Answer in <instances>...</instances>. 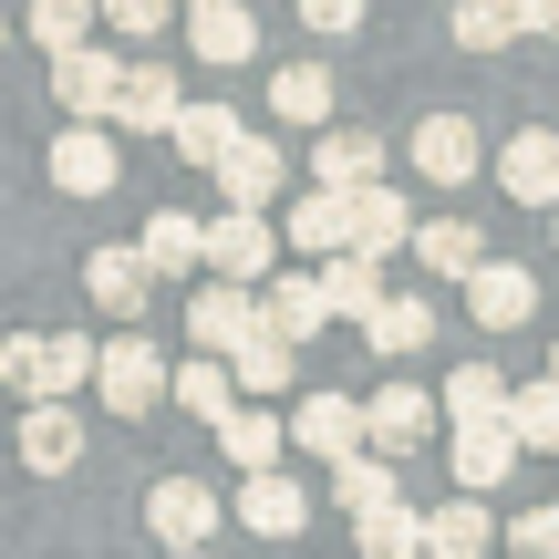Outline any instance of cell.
<instances>
[{
  "label": "cell",
  "instance_id": "6",
  "mask_svg": "<svg viewBox=\"0 0 559 559\" xmlns=\"http://www.w3.org/2000/svg\"><path fill=\"white\" fill-rule=\"evenodd\" d=\"M425 436H436V394H415V383H383L362 404V456H415Z\"/></svg>",
  "mask_w": 559,
  "mask_h": 559
},
{
  "label": "cell",
  "instance_id": "32",
  "mask_svg": "<svg viewBox=\"0 0 559 559\" xmlns=\"http://www.w3.org/2000/svg\"><path fill=\"white\" fill-rule=\"evenodd\" d=\"M487 539H498V508L487 498H445L436 519H425V549H477L487 559Z\"/></svg>",
  "mask_w": 559,
  "mask_h": 559
},
{
  "label": "cell",
  "instance_id": "1",
  "mask_svg": "<svg viewBox=\"0 0 559 559\" xmlns=\"http://www.w3.org/2000/svg\"><path fill=\"white\" fill-rule=\"evenodd\" d=\"M0 383L32 404H62L94 383V342L83 332H0Z\"/></svg>",
  "mask_w": 559,
  "mask_h": 559
},
{
  "label": "cell",
  "instance_id": "47",
  "mask_svg": "<svg viewBox=\"0 0 559 559\" xmlns=\"http://www.w3.org/2000/svg\"><path fill=\"white\" fill-rule=\"evenodd\" d=\"M0 41H11V11H0Z\"/></svg>",
  "mask_w": 559,
  "mask_h": 559
},
{
  "label": "cell",
  "instance_id": "43",
  "mask_svg": "<svg viewBox=\"0 0 559 559\" xmlns=\"http://www.w3.org/2000/svg\"><path fill=\"white\" fill-rule=\"evenodd\" d=\"M519 11V32H559V0H508Z\"/></svg>",
  "mask_w": 559,
  "mask_h": 559
},
{
  "label": "cell",
  "instance_id": "29",
  "mask_svg": "<svg viewBox=\"0 0 559 559\" xmlns=\"http://www.w3.org/2000/svg\"><path fill=\"white\" fill-rule=\"evenodd\" d=\"M166 135H177L187 166H218L228 145H239V115H228V104H177V124H166Z\"/></svg>",
  "mask_w": 559,
  "mask_h": 559
},
{
  "label": "cell",
  "instance_id": "8",
  "mask_svg": "<svg viewBox=\"0 0 559 559\" xmlns=\"http://www.w3.org/2000/svg\"><path fill=\"white\" fill-rule=\"evenodd\" d=\"M477 166H487V135H477L466 115H425V124H415V177H425V187H466Z\"/></svg>",
  "mask_w": 559,
  "mask_h": 559
},
{
  "label": "cell",
  "instance_id": "2",
  "mask_svg": "<svg viewBox=\"0 0 559 559\" xmlns=\"http://www.w3.org/2000/svg\"><path fill=\"white\" fill-rule=\"evenodd\" d=\"M94 394L115 404V415H156V404H166V353H156L145 332L94 342Z\"/></svg>",
  "mask_w": 559,
  "mask_h": 559
},
{
  "label": "cell",
  "instance_id": "49",
  "mask_svg": "<svg viewBox=\"0 0 559 559\" xmlns=\"http://www.w3.org/2000/svg\"><path fill=\"white\" fill-rule=\"evenodd\" d=\"M187 11H207V0H187Z\"/></svg>",
  "mask_w": 559,
  "mask_h": 559
},
{
  "label": "cell",
  "instance_id": "5",
  "mask_svg": "<svg viewBox=\"0 0 559 559\" xmlns=\"http://www.w3.org/2000/svg\"><path fill=\"white\" fill-rule=\"evenodd\" d=\"M280 436H290L300 456H321V466H342V456H362V404H353V394H332V383H321V394H300V415L280 425Z\"/></svg>",
  "mask_w": 559,
  "mask_h": 559
},
{
  "label": "cell",
  "instance_id": "37",
  "mask_svg": "<svg viewBox=\"0 0 559 559\" xmlns=\"http://www.w3.org/2000/svg\"><path fill=\"white\" fill-rule=\"evenodd\" d=\"M135 260L145 270H198V218H187V207H156L145 239H135Z\"/></svg>",
  "mask_w": 559,
  "mask_h": 559
},
{
  "label": "cell",
  "instance_id": "21",
  "mask_svg": "<svg viewBox=\"0 0 559 559\" xmlns=\"http://www.w3.org/2000/svg\"><path fill=\"white\" fill-rule=\"evenodd\" d=\"M187 41H198V62H249L260 52V21H249V0H207V11H187Z\"/></svg>",
  "mask_w": 559,
  "mask_h": 559
},
{
  "label": "cell",
  "instance_id": "42",
  "mask_svg": "<svg viewBox=\"0 0 559 559\" xmlns=\"http://www.w3.org/2000/svg\"><path fill=\"white\" fill-rule=\"evenodd\" d=\"M362 11H373V0H300V21H311L321 41H342V32H362Z\"/></svg>",
  "mask_w": 559,
  "mask_h": 559
},
{
  "label": "cell",
  "instance_id": "38",
  "mask_svg": "<svg viewBox=\"0 0 559 559\" xmlns=\"http://www.w3.org/2000/svg\"><path fill=\"white\" fill-rule=\"evenodd\" d=\"M290 373H300V353H290V342H270V332H249L239 353H228V383H249V394H280Z\"/></svg>",
  "mask_w": 559,
  "mask_h": 559
},
{
  "label": "cell",
  "instance_id": "9",
  "mask_svg": "<svg viewBox=\"0 0 559 559\" xmlns=\"http://www.w3.org/2000/svg\"><path fill=\"white\" fill-rule=\"evenodd\" d=\"M321 321H332V311H321V280L311 270H270L260 280V332L270 342H290V353H300V342H321Z\"/></svg>",
  "mask_w": 559,
  "mask_h": 559
},
{
  "label": "cell",
  "instance_id": "14",
  "mask_svg": "<svg viewBox=\"0 0 559 559\" xmlns=\"http://www.w3.org/2000/svg\"><path fill=\"white\" fill-rule=\"evenodd\" d=\"M466 311H477L487 332H519V321L539 311V280H528L519 260H477L466 270Z\"/></svg>",
  "mask_w": 559,
  "mask_h": 559
},
{
  "label": "cell",
  "instance_id": "35",
  "mask_svg": "<svg viewBox=\"0 0 559 559\" xmlns=\"http://www.w3.org/2000/svg\"><path fill=\"white\" fill-rule=\"evenodd\" d=\"M445 32H456V52H508V41H519V11H508V0H456Z\"/></svg>",
  "mask_w": 559,
  "mask_h": 559
},
{
  "label": "cell",
  "instance_id": "50",
  "mask_svg": "<svg viewBox=\"0 0 559 559\" xmlns=\"http://www.w3.org/2000/svg\"><path fill=\"white\" fill-rule=\"evenodd\" d=\"M549 508H559V498H549Z\"/></svg>",
  "mask_w": 559,
  "mask_h": 559
},
{
  "label": "cell",
  "instance_id": "39",
  "mask_svg": "<svg viewBox=\"0 0 559 559\" xmlns=\"http://www.w3.org/2000/svg\"><path fill=\"white\" fill-rule=\"evenodd\" d=\"M508 436L559 456V383H528V394H508Z\"/></svg>",
  "mask_w": 559,
  "mask_h": 559
},
{
  "label": "cell",
  "instance_id": "25",
  "mask_svg": "<svg viewBox=\"0 0 559 559\" xmlns=\"http://www.w3.org/2000/svg\"><path fill=\"white\" fill-rule=\"evenodd\" d=\"M311 280H321V311H332V321H373V300H383V270L353 260V249H332Z\"/></svg>",
  "mask_w": 559,
  "mask_h": 559
},
{
  "label": "cell",
  "instance_id": "13",
  "mask_svg": "<svg viewBox=\"0 0 559 559\" xmlns=\"http://www.w3.org/2000/svg\"><path fill=\"white\" fill-rule=\"evenodd\" d=\"M445 466H456V498H487V487L519 477V436H508V425H456Z\"/></svg>",
  "mask_w": 559,
  "mask_h": 559
},
{
  "label": "cell",
  "instance_id": "26",
  "mask_svg": "<svg viewBox=\"0 0 559 559\" xmlns=\"http://www.w3.org/2000/svg\"><path fill=\"white\" fill-rule=\"evenodd\" d=\"M270 115L280 124H332V73H321V62H280L270 73Z\"/></svg>",
  "mask_w": 559,
  "mask_h": 559
},
{
  "label": "cell",
  "instance_id": "44",
  "mask_svg": "<svg viewBox=\"0 0 559 559\" xmlns=\"http://www.w3.org/2000/svg\"><path fill=\"white\" fill-rule=\"evenodd\" d=\"M425 559H477V549H425Z\"/></svg>",
  "mask_w": 559,
  "mask_h": 559
},
{
  "label": "cell",
  "instance_id": "24",
  "mask_svg": "<svg viewBox=\"0 0 559 559\" xmlns=\"http://www.w3.org/2000/svg\"><path fill=\"white\" fill-rule=\"evenodd\" d=\"M207 177L228 187V207H260L270 187H280V145H270V135H249V124H239V145H228V156L207 166Z\"/></svg>",
  "mask_w": 559,
  "mask_h": 559
},
{
  "label": "cell",
  "instance_id": "27",
  "mask_svg": "<svg viewBox=\"0 0 559 559\" xmlns=\"http://www.w3.org/2000/svg\"><path fill=\"white\" fill-rule=\"evenodd\" d=\"M436 415H445V425H508V383H498V362H456V383H445Z\"/></svg>",
  "mask_w": 559,
  "mask_h": 559
},
{
  "label": "cell",
  "instance_id": "41",
  "mask_svg": "<svg viewBox=\"0 0 559 559\" xmlns=\"http://www.w3.org/2000/svg\"><path fill=\"white\" fill-rule=\"evenodd\" d=\"M508 549H519V559H559V508H528V519H508Z\"/></svg>",
  "mask_w": 559,
  "mask_h": 559
},
{
  "label": "cell",
  "instance_id": "30",
  "mask_svg": "<svg viewBox=\"0 0 559 559\" xmlns=\"http://www.w3.org/2000/svg\"><path fill=\"white\" fill-rule=\"evenodd\" d=\"M404 249H415V270H456V280H466V270L487 260V239H477L466 218H425V228H415Z\"/></svg>",
  "mask_w": 559,
  "mask_h": 559
},
{
  "label": "cell",
  "instance_id": "45",
  "mask_svg": "<svg viewBox=\"0 0 559 559\" xmlns=\"http://www.w3.org/2000/svg\"><path fill=\"white\" fill-rule=\"evenodd\" d=\"M166 559H207V549H166Z\"/></svg>",
  "mask_w": 559,
  "mask_h": 559
},
{
  "label": "cell",
  "instance_id": "7",
  "mask_svg": "<svg viewBox=\"0 0 559 559\" xmlns=\"http://www.w3.org/2000/svg\"><path fill=\"white\" fill-rule=\"evenodd\" d=\"M115 83H124V62L104 52V41L52 52V104H73V124H104V115H115Z\"/></svg>",
  "mask_w": 559,
  "mask_h": 559
},
{
  "label": "cell",
  "instance_id": "3",
  "mask_svg": "<svg viewBox=\"0 0 559 559\" xmlns=\"http://www.w3.org/2000/svg\"><path fill=\"white\" fill-rule=\"evenodd\" d=\"M198 260L218 270L228 290H260L270 260H280V239H270V218H260V207H228V218H207V228H198Z\"/></svg>",
  "mask_w": 559,
  "mask_h": 559
},
{
  "label": "cell",
  "instance_id": "33",
  "mask_svg": "<svg viewBox=\"0 0 559 559\" xmlns=\"http://www.w3.org/2000/svg\"><path fill=\"white\" fill-rule=\"evenodd\" d=\"M353 539H362V559H425V519L415 508H373V519H353Z\"/></svg>",
  "mask_w": 559,
  "mask_h": 559
},
{
  "label": "cell",
  "instance_id": "17",
  "mask_svg": "<svg viewBox=\"0 0 559 559\" xmlns=\"http://www.w3.org/2000/svg\"><path fill=\"white\" fill-rule=\"evenodd\" d=\"M239 519L260 528V539H300V528H311V487L280 477V466L270 477H239Z\"/></svg>",
  "mask_w": 559,
  "mask_h": 559
},
{
  "label": "cell",
  "instance_id": "16",
  "mask_svg": "<svg viewBox=\"0 0 559 559\" xmlns=\"http://www.w3.org/2000/svg\"><path fill=\"white\" fill-rule=\"evenodd\" d=\"M187 332H198V342H207V353H218V362H228V353H239V342H249V332H260V290H228V280H207V290H198V300H187Z\"/></svg>",
  "mask_w": 559,
  "mask_h": 559
},
{
  "label": "cell",
  "instance_id": "48",
  "mask_svg": "<svg viewBox=\"0 0 559 559\" xmlns=\"http://www.w3.org/2000/svg\"><path fill=\"white\" fill-rule=\"evenodd\" d=\"M549 239H559V207H549Z\"/></svg>",
  "mask_w": 559,
  "mask_h": 559
},
{
  "label": "cell",
  "instance_id": "18",
  "mask_svg": "<svg viewBox=\"0 0 559 559\" xmlns=\"http://www.w3.org/2000/svg\"><path fill=\"white\" fill-rule=\"evenodd\" d=\"M21 466H32V477L83 466V415L73 404H32V415H21Z\"/></svg>",
  "mask_w": 559,
  "mask_h": 559
},
{
  "label": "cell",
  "instance_id": "11",
  "mask_svg": "<svg viewBox=\"0 0 559 559\" xmlns=\"http://www.w3.org/2000/svg\"><path fill=\"white\" fill-rule=\"evenodd\" d=\"M498 187L519 207H559V135H549V124H528V135L498 145Z\"/></svg>",
  "mask_w": 559,
  "mask_h": 559
},
{
  "label": "cell",
  "instance_id": "34",
  "mask_svg": "<svg viewBox=\"0 0 559 559\" xmlns=\"http://www.w3.org/2000/svg\"><path fill=\"white\" fill-rule=\"evenodd\" d=\"M21 32H32L41 52H83V41H94V0H32Z\"/></svg>",
  "mask_w": 559,
  "mask_h": 559
},
{
  "label": "cell",
  "instance_id": "31",
  "mask_svg": "<svg viewBox=\"0 0 559 559\" xmlns=\"http://www.w3.org/2000/svg\"><path fill=\"white\" fill-rule=\"evenodd\" d=\"M332 508H353V519L394 508V456H342L332 466Z\"/></svg>",
  "mask_w": 559,
  "mask_h": 559
},
{
  "label": "cell",
  "instance_id": "12",
  "mask_svg": "<svg viewBox=\"0 0 559 559\" xmlns=\"http://www.w3.org/2000/svg\"><path fill=\"white\" fill-rule=\"evenodd\" d=\"M177 73H166V62H124V83H115V115L104 124H124V135H166V124H177Z\"/></svg>",
  "mask_w": 559,
  "mask_h": 559
},
{
  "label": "cell",
  "instance_id": "40",
  "mask_svg": "<svg viewBox=\"0 0 559 559\" xmlns=\"http://www.w3.org/2000/svg\"><path fill=\"white\" fill-rule=\"evenodd\" d=\"M94 21H115L124 41H156L166 21H177V0H94Z\"/></svg>",
  "mask_w": 559,
  "mask_h": 559
},
{
  "label": "cell",
  "instance_id": "10",
  "mask_svg": "<svg viewBox=\"0 0 559 559\" xmlns=\"http://www.w3.org/2000/svg\"><path fill=\"white\" fill-rule=\"evenodd\" d=\"M41 166H52V187H62V198H104V187L124 177V166H115V135H104V124H62Z\"/></svg>",
  "mask_w": 559,
  "mask_h": 559
},
{
  "label": "cell",
  "instance_id": "20",
  "mask_svg": "<svg viewBox=\"0 0 559 559\" xmlns=\"http://www.w3.org/2000/svg\"><path fill=\"white\" fill-rule=\"evenodd\" d=\"M362 342H373L383 362L436 353V300H425V290H415V300H394V290H383V300H373V321H362Z\"/></svg>",
  "mask_w": 559,
  "mask_h": 559
},
{
  "label": "cell",
  "instance_id": "15",
  "mask_svg": "<svg viewBox=\"0 0 559 559\" xmlns=\"http://www.w3.org/2000/svg\"><path fill=\"white\" fill-rule=\"evenodd\" d=\"M383 177V135H362V124H321L311 145V187H332V198H353V187Z\"/></svg>",
  "mask_w": 559,
  "mask_h": 559
},
{
  "label": "cell",
  "instance_id": "22",
  "mask_svg": "<svg viewBox=\"0 0 559 559\" xmlns=\"http://www.w3.org/2000/svg\"><path fill=\"white\" fill-rule=\"evenodd\" d=\"M280 445H290V436H280V415H260V404H228V415H218V456L239 466V477H270Z\"/></svg>",
  "mask_w": 559,
  "mask_h": 559
},
{
  "label": "cell",
  "instance_id": "28",
  "mask_svg": "<svg viewBox=\"0 0 559 559\" xmlns=\"http://www.w3.org/2000/svg\"><path fill=\"white\" fill-rule=\"evenodd\" d=\"M342 239H353V198H332V187H311V198H290V249H311V260H332Z\"/></svg>",
  "mask_w": 559,
  "mask_h": 559
},
{
  "label": "cell",
  "instance_id": "46",
  "mask_svg": "<svg viewBox=\"0 0 559 559\" xmlns=\"http://www.w3.org/2000/svg\"><path fill=\"white\" fill-rule=\"evenodd\" d=\"M549 383H559V342H549Z\"/></svg>",
  "mask_w": 559,
  "mask_h": 559
},
{
  "label": "cell",
  "instance_id": "19",
  "mask_svg": "<svg viewBox=\"0 0 559 559\" xmlns=\"http://www.w3.org/2000/svg\"><path fill=\"white\" fill-rule=\"evenodd\" d=\"M404 239H415V218H404V198H394V187H353V239H342V249L383 270Z\"/></svg>",
  "mask_w": 559,
  "mask_h": 559
},
{
  "label": "cell",
  "instance_id": "36",
  "mask_svg": "<svg viewBox=\"0 0 559 559\" xmlns=\"http://www.w3.org/2000/svg\"><path fill=\"white\" fill-rule=\"evenodd\" d=\"M166 394H177V404H187L198 425H218L228 404H239V383H228V362H218V353H198V362H187L177 383H166Z\"/></svg>",
  "mask_w": 559,
  "mask_h": 559
},
{
  "label": "cell",
  "instance_id": "4",
  "mask_svg": "<svg viewBox=\"0 0 559 559\" xmlns=\"http://www.w3.org/2000/svg\"><path fill=\"white\" fill-rule=\"evenodd\" d=\"M145 528H156V549H207L228 528V508L207 498L198 477H156V498H145Z\"/></svg>",
  "mask_w": 559,
  "mask_h": 559
},
{
  "label": "cell",
  "instance_id": "23",
  "mask_svg": "<svg viewBox=\"0 0 559 559\" xmlns=\"http://www.w3.org/2000/svg\"><path fill=\"white\" fill-rule=\"evenodd\" d=\"M83 290H94L115 321H135V311H145V290H156V270H145L135 249H94V260H83Z\"/></svg>",
  "mask_w": 559,
  "mask_h": 559
}]
</instances>
